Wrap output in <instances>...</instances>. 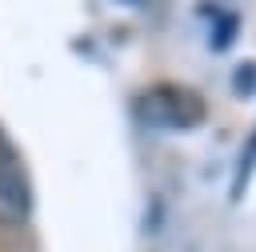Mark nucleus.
I'll return each mask as SVG.
<instances>
[{
    "instance_id": "obj_1",
    "label": "nucleus",
    "mask_w": 256,
    "mask_h": 252,
    "mask_svg": "<svg viewBox=\"0 0 256 252\" xmlns=\"http://www.w3.org/2000/svg\"><path fill=\"white\" fill-rule=\"evenodd\" d=\"M136 116L152 128H168V132H188L204 124V96L188 84H148L136 100H132Z\"/></svg>"
},
{
    "instance_id": "obj_2",
    "label": "nucleus",
    "mask_w": 256,
    "mask_h": 252,
    "mask_svg": "<svg viewBox=\"0 0 256 252\" xmlns=\"http://www.w3.org/2000/svg\"><path fill=\"white\" fill-rule=\"evenodd\" d=\"M32 212V188H28V176L8 164L0 168V224H24Z\"/></svg>"
},
{
    "instance_id": "obj_3",
    "label": "nucleus",
    "mask_w": 256,
    "mask_h": 252,
    "mask_svg": "<svg viewBox=\"0 0 256 252\" xmlns=\"http://www.w3.org/2000/svg\"><path fill=\"white\" fill-rule=\"evenodd\" d=\"M8 164H16V160H12V144H8V136L0 128V168H8Z\"/></svg>"
}]
</instances>
